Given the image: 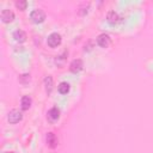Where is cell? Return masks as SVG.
<instances>
[{"label":"cell","mask_w":153,"mask_h":153,"mask_svg":"<svg viewBox=\"0 0 153 153\" xmlns=\"http://www.w3.org/2000/svg\"><path fill=\"white\" fill-rule=\"evenodd\" d=\"M47 42H48V45L51 47V48L57 47V45L61 43V36H60V33H57V32H53V33H50V35L48 36Z\"/></svg>","instance_id":"6da1fadb"},{"label":"cell","mask_w":153,"mask_h":153,"mask_svg":"<svg viewBox=\"0 0 153 153\" xmlns=\"http://www.w3.org/2000/svg\"><path fill=\"white\" fill-rule=\"evenodd\" d=\"M30 17H31V19H32L33 22L38 23V22H42V20L45 18V13H44V11L41 10V8H35V10L31 11Z\"/></svg>","instance_id":"7a4b0ae2"},{"label":"cell","mask_w":153,"mask_h":153,"mask_svg":"<svg viewBox=\"0 0 153 153\" xmlns=\"http://www.w3.org/2000/svg\"><path fill=\"white\" fill-rule=\"evenodd\" d=\"M7 118H8L10 123H17V122H19L22 120V112L19 110H17V109H13V110H11L8 112Z\"/></svg>","instance_id":"3957f363"},{"label":"cell","mask_w":153,"mask_h":153,"mask_svg":"<svg viewBox=\"0 0 153 153\" xmlns=\"http://www.w3.org/2000/svg\"><path fill=\"white\" fill-rule=\"evenodd\" d=\"M97 43L98 45H100L102 48H106L110 44V36L108 33H100L97 37Z\"/></svg>","instance_id":"277c9868"},{"label":"cell","mask_w":153,"mask_h":153,"mask_svg":"<svg viewBox=\"0 0 153 153\" xmlns=\"http://www.w3.org/2000/svg\"><path fill=\"white\" fill-rule=\"evenodd\" d=\"M0 16H1V19H2L4 22H6V23L12 22V20H13V18H14V13H13L11 10H8V8L2 10Z\"/></svg>","instance_id":"5b68a950"},{"label":"cell","mask_w":153,"mask_h":153,"mask_svg":"<svg viewBox=\"0 0 153 153\" xmlns=\"http://www.w3.org/2000/svg\"><path fill=\"white\" fill-rule=\"evenodd\" d=\"M81 67H82V61L80 60V59H75V60H73L72 62H71V65H69V68H71V71L72 72H79L80 69H81Z\"/></svg>","instance_id":"8992f818"},{"label":"cell","mask_w":153,"mask_h":153,"mask_svg":"<svg viewBox=\"0 0 153 153\" xmlns=\"http://www.w3.org/2000/svg\"><path fill=\"white\" fill-rule=\"evenodd\" d=\"M106 19H108L110 23H117L118 19H120V14H118L115 10H111V11L108 12V14H106Z\"/></svg>","instance_id":"52a82bcc"},{"label":"cell","mask_w":153,"mask_h":153,"mask_svg":"<svg viewBox=\"0 0 153 153\" xmlns=\"http://www.w3.org/2000/svg\"><path fill=\"white\" fill-rule=\"evenodd\" d=\"M30 105H31V98H30L29 96L22 97V109L26 110V109L30 108Z\"/></svg>","instance_id":"ba28073f"},{"label":"cell","mask_w":153,"mask_h":153,"mask_svg":"<svg viewBox=\"0 0 153 153\" xmlns=\"http://www.w3.org/2000/svg\"><path fill=\"white\" fill-rule=\"evenodd\" d=\"M14 38L17 39V41H19V42H23V41H25V38H26V33L23 31V30H17L16 32H14Z\"/></svg>","instance_id":"9c48e42d"},{"label":"cell","mask_w":153,"mask_h":153,"mask_svg":"<svg viewBox=\"0 0 153 153\" xmlns=\"http://www.w3.org/2000/svg\"><path fill=\"white\" fill-rule=\"evenodd\" d=\"M68 91H69V84L66 82V81L60 82V85H59V92L62 93V94H65V93H67Z\"/></svg>","instance_id":"30bf717a"},{"label":"cell","mask_w":153,"mask_h":153,"mask_svg":"<svg viewBox=\"0 0 153 153\" xmlns=\"http://www.w3.org/2000/svg\"><path fill=\"white\" fill-rule=\"evenodd\" d=\"M48 116H49L51 120H56V118H59V116H60V111H59V109H57V108H51V109L48 111Z\"/></svg>","instance_id":"8fae6325"},{"label":"cell","mask_w":153,"mask_h":153,"mask_svg":"<svg viewBox=\"0 0 153 153\" xmlns=\"http://www.w3.org/2000/svg\"><path fill=\"white\" fill-rule=\"evenodd\" d=\"M47 140H48V143H49L51 147L55 146V143H56V137H55L54 133H49L48 136H47Z\"/></svg>","instance_id":"7c38bea8"},{"label":"cell","mask_w":153,"mask_h":153,"mask_svg":"<svg viewBox=\"0 0 153 153\" xmlns=\"http://www.w3.org/2000/svg\"><path fill=\"white\" fill-rule=\"evenodd\" d=\"M44 82H45L47 90H49V91H50V88H51V85H53V78H51L50 75H48V76L44 79Z\"/></svg>","instance_id":"4fadbf2b"},{"label":"cell","mask_w":153,"mask_h":153,"mask_svg":"<svg viewBox=\"0 0 153 153\" xmlns=\"http://www.w3.org/2000/svg\"><path fill=\"white\" fill-rule=\"evenodd\" d=\"M16 6L19 8V10H23L26 7V1L25 0H17L16 1Z\"/></svg>","instance_id":"5bb4252c"},{"label":"cell","mask_w":153,"mask_h":153,"mask_svg":"<svg viewBox=\"0 0 153 153\" xmlns=\"http://www.w3.org/2000/svg\"><path fill=\"white\" fill-rule=\"evenodd\" d=\"M6 153H13V152H6Z\"/></svg>","instance_id":"9a60e30c"}]
</instances>
